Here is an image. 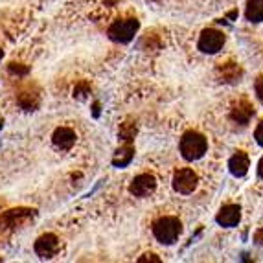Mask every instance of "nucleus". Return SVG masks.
Returning <instances> with one entry per match:
<instances>
[{
  "label": "nucleus",
  "mask_w": 263,
  "mask_h": 263,
  "mask_svg": "<svg viewBox=\"0 0 263 263\" xmlns=\"http://www.w3.org/2000/svg\"><path fill=\"white\" fill-rule=\"evenodd\" d=\"M35 252L41 258H53L59 252V239L53 234H44L35 241Z\"/></svg>",
  "instance_id": "nucleus-7"
},
{
  "label": "nucleus",
  "mask_w": 263,
  "mask_h": 263,
  "mask_svg": "<svg viewBox=\"0 0 263 263\" xmlns=\"http://www.w3.org/2000/svg\"><path fill=\"white\" fill-rule=\"evenodd\" d=\"M2 55H4V52H2V48H0V61H2Z\"/></svg>",
  "instance_id": "nucleus-22"
},
{
  "label": "nucleus",
  "mask_w": 263,
  "mask_h": 263,
  "mask_svg": "<svg viewBox=\"0 0 263 263\" xmlns=\"http://www.w3.org/2000/svg\"><path fill=\"white\" fill-rule=\"evenodd\" d=\"M138 261H142V263H145V261H155V263H158V261H160V258H157V254H151V252H149V254H144V256H142V258L138 259Z\"/></svg>",
  "instance_id": "nucleus-18"
},
{
  "label": "nucleus",
  "mask_w": 263,
  "mask_h": 263,
  "mask_svg": "<svg viewBox=\"0 0 263 263\" xmlns=\"http://www.w3.org/2000/svg\"><path fill=\"white\" fill-rule=\"evenodd\" d=\"M256 94H258V98L263 101V76L258 78V81H256Z\"/></svg>",
  "instance_id": "nucleus-17"
},
{
  "label": "nucleus",
  "mask_w": 263,
  "mask_h": 263,
  "mask_svg": "<svg viewBox=\"0 0 263 263\" xmlns=\"http://www.w3.org/2000/svg\"><path fill=\"white\" fill-rule=\"evenodd\" d=\"M155 188H157V179L151 173H142V175L135 177L131 180L129 192L135 197H147V195H151L155 192Z\"/></svg>",
  "instance_id": "nucleus-6"
},
{
  "label": "nucleus",
  "mask_w": 263,
  "mask_h": 263,
  "mask_svg": "<svg viewBox=\"0 0 263 263\" xmlns=\"http://www.w3.org/2000/svg\"><path fill=\"white\" fill-rule=\"evenodd\" d=\"M52 140L59 149H70L72 145L76 144V133L68 127H59L53 133Z\"/></svg>",
  "instance_id": "nucleus-10"
},
{
  "label": "nucleus",
  "mask_w": 263,
  "mask_h": 263,
  "mask_svg": "<svg viewBox=\"0 0 263 263\" xmlns=\"http://www.w3.org/2000/svg\"><path fill=\"white\" fill-rule=\"evenodd\" d=\"M232 120L237 123H241V125H245V123H249V120L254 116V107L250 105L249 101L241 100V101H237V105H234L232 109Z\"/></svg>",
  "instance_id": "nucleus-11"
},
{
  "label": "nucleus",
  "mask_w": 263,
  "mask_h": 263,
  "mask_svg": "<svg viewBox=\"0 0 263 263\" xmlns=\"http://www.w3.org/2000/svg\"><path fill=\"white\" fill-rule=\"evenodd\" d=\"M224 44V33L219 30H204L199 37V50L204 53H217Z\"/></svg>",
  "instance_id": "nucleus-5"
},
{
  "label": "nucleus",
  "mask_w": 263,
  "mask_h": 263,
  "mask_svg": "<svg viewBox=\"0 0 263 263\" xmlns=\"http://www.w3.org/2000/svg\"><path fill=\"white\" fill-rule=\"evenodd\" d=\"M206 149H208V140H206V136L201 135V133L188 131L180 138V155H182L186 160H190V162L204 157Z\"/></svg>",
  "instance_id": "nucleus-1"
},
{
  "label": "nucleus",
  "mask_w": 263,
  "mask_h": 263,
  "mask_svg": "<svg viewBox=\"0 0 263 263\" xmlns=\"http://www.w3.org/2000/svg\"><path fill=\"white\" fill-rule=\"evenodd\" d=\"M245 17L249 22L263 21V0H247Z\"/></svg>",
  "instance_id": "nucleus-12"
},
{
  "label": "nucleus",
  "mask_w": 263,
  "mask_h": 263,
  "mask_svg": "<svg viewBox=\"0 0 263 263\" xmlns=\"http://www.w3.org/2000/svg\"><path fill=\"white\" fill-rule=\"evenodd\" d=\"M133 157H135V149H133L131 145H123L122 149L116 151V155H114V158H112V164L116 167H123L131 162Z\"/></svg>",
  "instance_id": "nucleus-13"
},
{
  "label": "nucleus",
  "mask_w": 263,
  "mask_h": 263,
  "mask_svg": "<svg viewBox=\"0 0 263 263\" xmlns=\"http://www.w3.org/2000/svg\"><path fill=\"white\" fill-rule=\"evenodd\" d=\"M136 135V125L133 122H125L122 123V127H120V138H122L123 142H131L133 138H135Z\"/></svg>",
  "instance_id": "nucleus-15"
},
{
  "label": "nucleus",
  "mask_w": 263,
  "mask_h": 263,
  "mask_svg": "<svg viewBox=\"0 0 263 263\" xmlns=\"http://www.w3.org/2000/svg\"><path fill=\"white\" fill-rule=\"evenodd\" d=\"M197 173L190 167H182V170L175 171L173 175V188L175 192L182 193V195H190L193 193V190L197 188Z\"/></svg>",
  "instance_id": "nucleus-4"
},
{
  "label": "nucleus",
  "mask_w": 263,
  "mask_h": 263,
  "mask_svg": "<svg viewBox=\"0 0 263 263\" xmlns=\"http://www.w3.org/2000/svg\"><path fill=\"white\" fill-rule=\"evenodd\" d=\"M219 72L223 74L224 81H239V76H241V70L237 68V65H232V63H227L219 68Z\"/></svg>",
  "instance_id": "nucleus-14"
},
{
  "label": "nucleus",
  "mask_w": 263,
  "mask_h": 263,
  "mask_svg": "<svg viewBox=\"0 0 263 263\" xmlns=\"http://www.w3.org/2000/svg\"><path fill=\"white\" fill-rule=\"evenodd\" d=\"M258 175H259V179H263V157H261V160H259V164H258Z\"/></svg>",
  "instance_id": "nucleus-20"
},
{
  "label": "nucleus",
  "mask_w": 263,
  "mask_h": 263,
  "mask_svg": "<svg viewBox=\"0 0 263 263\" xmlns=\"http://www.w3.org/2000/svg\"><path fill=\"white\" fill-rule=\"evenodd\" d=\"M254 138H256V142H258V144L263 147V122H259V125L256 127Z\"/></svg>",
  "instance_id": "nucleus-16"
},
{
  "label": "nucleus",
  "mask_w": 263,
  "mask_h": 263,
  "mask_svg": "<svg viewBox=\"0 0 263 263\" xmlns=\"http://www.w3.org/2000/svg\"><path fill=\"white\" fill-rule=\"evenodd\" d=\"M254 243L256 245H263V227L254 234Z\"/></svg>",
  "instance_id": "nucleus-19"
},
{
  "label": "nucleus",
  "mask_w": 263,
  "mask_h": 263,
  "mask_svg": "<svg viewBox=\"0 0 263 263\" xmlns=\"http://www.w3.org/2000/svg\"><path fill=\"white\" fill-rule=\"evenodd\" d=\"M138 21L136 18H123V21H116L110 24L109 28V37L114 43H129L138 31Z\"/></svg>",
  "instance_id": "nucleus-3"
},
{
  "label": "nucleus",
  "mask_w": 263,
  "mask_h": 263,
  "mask_svg": "<svg viewBox=\"0 0 263 263\" xmlns=\"http://www.w3.org/2000/svg\"><path fill=\"white\" fill-rule=\"evenodd\" d=\"M228 167H230V173H232L234 177H245L247 171H249V167H250L249 155L243 153V151H237V153L230 158Z\"/></svg>",
  "instance_id": "nucleus-9"
},
{
  "label": "nucleus",
  "mask_w": 263,
  "mask_h": 263,
  "mask_svg": "<svg viewBox=\"0 0 263 263\" xmlns=\"http://www.w3.org/2000/svg\"><path fill=\"white\" fill-rule=\"evenodd\" d=\"M182 232V223L177 217H160L153 224V234L162 245H173Z\"/></svg>",
  "instance_id": "nucleus-2"
},
{
  "label": "nucleus",
  "mask_w": 263,
  "mask_h": 263,
  "mask_svg": "<svg viewBox=\"0 0 263 263\" xmlns=\"http://www.w3.org/2000/svg\"><path fill=\"white\" fill-rule=\"evenodd\" d=\"M239 219H241V208L237 206V204H227V206H223L219 210V214H217V217H215V221L224 228L236 227L239 223Z\"/></svg>",
  "instance_id": "nucleus-8"
},
{
  "label": "nucleus",
  "mask_w": 263,
  "mask_h": 263,
  "mask_svg": "<svg viewBox=\"0 0 263 263\" xmlns=\"http://www.w3.org/2000/svg\"><path fill=\"white\" fill-rule=\"evenodd\" d=\"M237 17V11L236 9H234V11H230V13H228V18H236Z\"/></svg>",
  "instance_id": "nucleus-21"
}]
</instances>
